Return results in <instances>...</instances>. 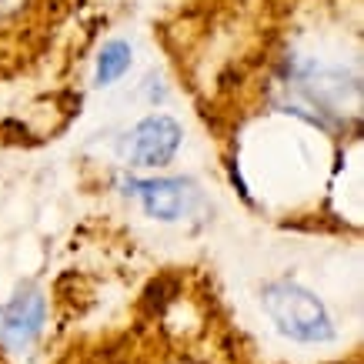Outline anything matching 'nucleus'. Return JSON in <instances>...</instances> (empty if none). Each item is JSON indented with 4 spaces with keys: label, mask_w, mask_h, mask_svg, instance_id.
Returning <instances> with one entry per match:
<instances>
[{
    "label": "nucleus",
    "mask_w": 364,
    "mask_h": 364,
    "mask_svg": "<svg viewBox=\"0 0 364 364\" xmlns=\"http://www.w3.org/2000/svg\"><path fill=\"white\" fill-rule=\"evenodd\" d=\"M264 314L277 331L298 344H328L334 341V321L324 301L298 281H271L261 291Z\"/></svg>",
    "instance_id": "nucleus-2"
},
{
    "label": "nucleus",
    "mask_w": 364,
    "mask_h": 364,
    "mask_svg": "<svg viewBox=\"0 0 364 364\" xmlns=\"http://www.w3.org/2000/svg\"><path fill=\"white\" fill-rule=\"evenodd\" d=\"M331 364H361V358H358V351H351L348 358H338V361H331Z\"/></svg>",
    "instance_id": "nucleus-7"
},
{
    "label": "nucleus",
    "mask_w": 364,
    "mask_h": 364,
    "mask_svg": "<svg viewBox=\"0 0 364 364\" xmlns=\"http://www.w3.org/2000/svg\"><path fill=\"white\" fill-rule=\"evenodd\" d=\"M131 194H137L154 221H177L188 208V184L181 177H157V181H131Z\"/></svg>",
    "instance_id": "nucleus-5"
},
{
    "label": "nucleus",
    "mask_w": 364,
    "mask_h": 364,
    "mask_svg": "<svg viewBox=\"0 0 364 364\" xmlns=\"http://www.w3.org/2000/svg\"><path fill=\"white\" fill-rule=\"evenodd\" d=\"M47 324V301L41 294H17L0 304V344L7 351H23L27 344L44 331Z\"/></svg>",
    "instance_id": "nucleus-3"
},
{
    "label": "nucleus",
    "mask_w": 364,
    "mask_h": 364,
    "mask_svg": "<svg viewBox=\"0 0 364 364\" xmlns=\"http://www.w3.org/2000/svg\"><path fill=\"white\" fill-rule=\"evenodd\" d=\"M0 364H14V354L7 351V348H4V344H0Z\"/></svg>",
    "instance_id": "nucleus-8"
},
{
    "label": "nucleus",
    "mask_w": 364,
    "mask_h": 364,
    "mask_svg": "<svg viewBox=\"0 0 364 364\" xmlns=\"http://www.w3.org/2000/svg\"><path fill=\"white\" fill-rule=\"evenodd\" d=\"M47 364H284L267 358L200 267H164L117 321L70 334Z\"/></svg>",
    "instance_id": "nucleus-1"
},
{
    "label": "nucleus",
    "mask_w": 364,
    "mask_h": 364,
    "mask_svg": "<svg viewBox=\"0 0 364 364\" xmlns=\"http://www.w3.org/2000/svg\"><path fill=\"white\" fill-rule=\"evenodd\" d=\"M181 124L167 114H151L134 127L131 137V164L137 167H164L181 147Z\"/></svg>",
    "instance_id": "nucleus-4"
},
{
    "label": "nucleus",
    "mask_w": 364,
    "mask_h": 364,
    "mask_svg": "<svg viewBox=\"0 0 364 364\" xmlns=\"http://www.w3.org/2000/svg\"><path fill=\"white\" fill-rule=\"evenodd\" d=\"M11 7H14V0H0V17H4L7 11H11Z\"/></svg>",
    "instance_id": "nucleus-9"
},
{
    "label": "nucleus",
    "mask_w": 364,
    "mask_h": 364,
    "mask_svg": "<svg viewBox=\"0 0 364 364\" xmlns=\"http://www.w3.org/2000/svg\"><path fill=\"white\" fill-rule=\"evenodd\" d=\"M131 44L127 41H111V44H104L97 57V84L100 87H107L114 80H121L127 70H131Z\"/></svg>",
    "instance_id": "nucleus-6"
}]
</instances>
